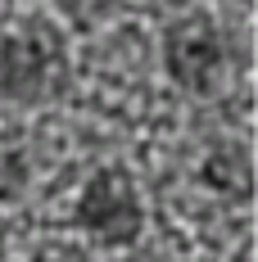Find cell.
<instances>
[{
    "mask_svg": "<svg viewBox=\"0 0 258 262\" xmlns=\"http://www.w3.org/2000/svg\"><path fill=\"white\" fill-rule=\"evenodd\" d=\"M68 50L46 27H23L0 36V100L50 104L68 91Z\"/></svg>",
    "mask_w": 258,
    "mask_h": 262,
    "instance_id": "6da1fadb",
    "label": "cell"
},
{
    "mask_svg": "<svg viewBox=\"0 0 258 262\" xmlns=\"http://www.w3.org/2000/svg\"><path fill=\"white\" fill-rule=\"evenodd\" d=\"M73 226L86 231L95 244L123 249L145 231V204L141 190L123 167H100L91 181L82 185L77 204H73Z\"/></svg>",
    "mask_w": 258,
    "mask_h": 262,
    "instance_id": "7a4b0ae2",
    "label": "cell"
},
{
    "mask_svg": "<svg viewBox=\"0 0 258 262\" xmlns=\"http://www.w3.org/2000/svg\"><path fill=\"white\" fill-rule=\"evenodd\" d=\"M163 68L181 91L204 95L227 68V41L208 18H186L163 32Z\"/></svg>",
    "mask_w": 258,
    "mask_h": 262,
    "instance_id": "3957f363",
    "label": "cell"
},
{
    "mask_svg": "<svg viewBox=\"0 0 258 262\" xmlns=\"http://www.w3.org/2000/svg\"><path fill=\"white\" fill-rule=\"evenodd\" d=\"M200 177H204L208 190L231 194V199H245V194L254 190V163H249V149H245V145H235V140L217 145V149L204 158Z\"/></svg>",
    "mask_w": 258,
    "mask_h": 262,
    "instance_id": "277c9868",
    "label": "cell"
},
{
    "mask_svg": "<svg viewBox=\"0 0 258 262\" xmlns=\"http://www.w3.org/2000/svg\"><path fill=\"white\" fill-rule=\"evenodd\" d=\"M27 185V167L14 149H0V199H14Z\"/></svg>",
    "mask_w": 258,
    "mask_h": 262,
    "instance_id": "5b68a950",
    "label": "cell"
}]
</instances>
